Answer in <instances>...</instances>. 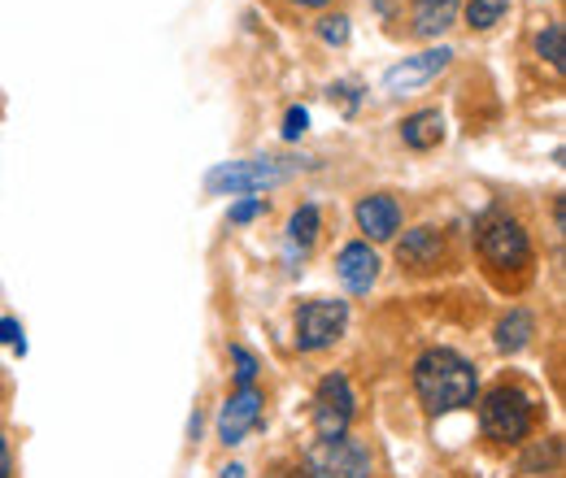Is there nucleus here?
Here are the masks:
<instances>
[{
  "label": "nucleus",
  "mask_w": 566,
  "mask_h": 478,
  "mask_svg": "<svg viewBox=\"0 0 566 478\" xmlns=\"http://www.w3.org/2000/svg\"><path fill=\"white\" fill-rule=\"evenodd\" d=\"M258 417H262V396H258L253 387H240V392L222 405V413H218V439H222V444H240V439L258 426Z\"/></svg>",
  "instance_id": "obj_9"
},
{
  "label": "nucleus",
  "mask_w": 566,
  "mask_h": 478,
  "mask_svg": "<svg viewBox=\"0 0 566 478\" xmlns=\"http://www.w3.org/2000/svg\"><path fill=\"white\" fill-rule=\"evenodd\" d=\"M0 343H13L18 352H27V340L18 336V322L13 318H0Z\"/></svg>",
  "instance_id": "obj_22"
},
{
  "label": "nucleus",
  "mask_w": 566,
  "mask_h": 478,
  "mask_svg": "<svg viewBox=\"0 0 566 478\" xmlns=\"http://www.w3.org/2000/svg\"><path fill=\"white\" fill-rule=\"evenodd\" d=\"M536 49H541V57H545L549 66L563 70V66H566V31H563V22L545 26V35L536 40Z\"/></svg>",
  "instance_id": "obj_16"
},
{
  "label": "nucleus",
  "mask_w": 566,
  "mask_h": 478,
  "mask_svg": "<svg viewBox=\"0 0 566 478\" xmlns=\"http://www.w3.org/2000/svg\"><path fill=\"white\" fill-rule=\"evenodd\" d=\"M336 270H340V283L349 291H366L375 283V274H379V257L370 253V244H349V248H340Z\"/></svg>",
  "instance_id": "obj_12"
},
{
  "label": "nucleus",
  "mask_w": 566,
  "mask_h": 478,
  "mask_svg": "<svg viewBox=\"0 0 566 478\" xmlns=\"http://www.w3.org/2000/svg\"><path fill=\"white\" fill-rule=\"evenodd\" d=\"M532 336V318L523 314V309H514L510 318H501V327H496V343L505 348V352H518L523 343Z\"/></svg>",
  "instance_id": "obj_15"
},
{
  "label": "nucleus",
  "mask_w": 566,
  "mask_h": 478,
  "mask_svg": "<svg viewBox=\"0 0 566 478\" xmlns=\"http://www.w3.org/2000/svg\"><path fill=\"white\" fill-rule=\"evenodd\" d=\"M314 235H318V209L301 205L296 209V217H292V240H296V244H310Z\"/></svg>",
  "instance_id": "obj_18"
},
{
  "label": "nucleus",
  "mask_w": 566,
  "mask_h": 478,
  "mask_svg": "<svg viewBox=\"0 0 566 478\" xmlns=\"http://www.w3.org/2000/svg\"><path fill=\"white\" fill-rule=\"evenodd\" d=\"M354 422V392H349V379L345 374H327L318 383V396H314V426H318V439H336L345 435Z\"/></svg>",
  "instance_id": "obj_7"
},
{
  "label": "nucleus",
  "mask_w": 566,
  "mask_h": 478,
  "mask_svg": "<svg viewBox=\"0 0 566 478\" xmlns=\"http://www.w3.org/2000/svg\"><path fill=\"white\" fill-rule=\"evenodd\" d=\"M357 226L370 235V240H392L397 226H401V209L392 196H366L357 205Z\"/></svg>",
  "instance_id": "obj_11"
},
{
  "label": "nucleus",
  "mask_w": 566,
  "mask_h": 478,
  "mask_svg": "<svg viewBox=\"0 0 566 478\" xmlns=\"http://www.w3.org/2000/svg\"><path fill=\"white\" fill-rule=\"evenodd\" d=\"M397 257H401V266H410V270H436L440 257H444V240H440V231L419 226V231H410V235L401 240Z\"/></svg>",
  "instance_id": "obj_10"
},
{
  "label": "nucleus",
  "mask_w": 566,
  "mask_h": 478,
  "mask_svg": "<svg viewBox=\"0 0 566 478\" xmlns=\"http://www.w3.org/2000/svg\"><path fill=\"white\" fill-rule=\"evenodd\" d=\"M449 49H427V53H419V57H406V62H397V66L384 74V87L388 92H415V87H423V83H431L440 70L449 66Z\"/></svg>",
  "instance_id": "obj_8"
},
{
  "label": "nucleus",
  "mask_w": 566,
  "mask_h": 478,
  "mask_svg": "<svg viewBox=\"0 0 566 478\" xmlns=\"http://www.w3.org/2000/svg\"><path fill=\"white\" fill-rule=\"evenodd\" d=\"M401 139H406L410 148H436V144L444 139V118H440V109H423V114L406 118Z\"/></svg>",
  "instance_id": "obj_13"
},
{
  "label": "nucleus",
  "mask_w": 566,
  "mask_h": 478,
  "mask_svg": "<svg viewBox=\"0 0 566 478\" xmlns=\"http://www.w3.org/2000/svg\"><path fill=\"white\" fill-rule=\"evenodd\" d=\"M0 478H9V448H4V439H0Z\"/></svg>",
  "instance_id": "obj_24"
},
{
  "label": "nucleus",
  "mask_w": 566,
  "mask_h": 478,
  "mask_svg": "<svg viewBox=\"0 0 566 478\" xmlns=\"http://www.w3.org/2000/svg\"><path fill=\"white\" fill-rule=\"evenodd\" d=\"M305 475L310 478H370V448L361 439L336 435L318 439L305 453Z\"/></svg>",
  "instance_id": "obj_2"
},
{
  "label": "nucleus",
  "mask_w": 566,
  "mask_h": 478,
  "mask_svg": "<svg viewBox=\"0 0 566 478\" xmlns=\"http://www.w3.org/2000/svg\"><path fill=\"white\" fill-rule=\"evenodd\" d=\"M280 179L283 170L271 157H253V161H227V166L210 170L206 188L210 192H231V196H249V192H262V188H271Z\"/></svg>",
  "instance_id": "obj_6"
},
{
  "label": "nucleus",
  "mask_w": 566,
  "mask_h": 478,
  "mask_svg": "<svg viewBox=\"0 0 566 478\" xmlns=\"http://www.w3.org/2000/svg\"><path fill=\"white\" fill-rule=\"evenodd\" d=\"M480 422H484V435L496 444H518L527 431H532V401L518 392V387H496L484 396L480 405Z\"/></svg>",
  "instance_id": "obj_3"
},
{
  "label": "nucleus",
  "mask_w": 566,
  "mask_h": 478,
  "mask_svg": "<svg viewBox=\"0 0 566 478\" xmlns=\"http://www.w3.org/2000/svg\"><path fill=\"white\" fill-rule=\"evenodd\" d=\"M240 475H244L240 466H227V470H222V478H240Z\"/></svg>",
  "instance_id": "obj_25"
},
{
  "label": "nucleus",
  "mask_w": 566,
  "mask_h": 478,
  "mask_svg": "<svg viewBox=\"0 0 566 478\" xmlns=\"http://www.w3.org/2000/svg\"><path fill=\"white\" fill-rule=\"evenodd\" d=\"M475 370L471 361H462L458 352L449 348H431L419 357L415 365V392L431 413H449V410H462L475 401Z\"/></svg>",
  "instance_id": "obj_1"
},
{
  "label": "nucleus",
  "mask_w": 566,
  "mask_h": 478,
  "mask_svg": "<svg viewBox=\"0 0 566 478\" xmlns=\"http://www.w3.org/2000/svg\"><path fill=\"white\" fill-rule=\"evenodd\" d=\"M318 35L327 40V44H345L349 40V22L336 13V18H323V26H318Z\"/></svg>",
  "instance_id": "obj_20"
},
{
  "label": "nucleus",
  "mask_w": 566,
  "mask_h": 478,
  "mask_svg": "<svg viewBox=\"0 0 566 478\" xmlns=\"http://www.w3.org/2000/svg\"><path fill=\"white\" fill-rule=\"evenodd\" d=\"M231 361H235V379H240V387H253V374H258L253 352H249V348H231Z\"/></svg>",
  "instance_id": "obj_19"
},
{
  "label": "nucleus",
  "mask_w": 566,
  "mask_h": 478,
  "mask_svg": "<svg viewBox=\"0 0 566 478\" xmlns=\"http://www.w3.org/2000/svg\"><path fill=\"white\" fill-rule=\"evenodd\" d=\"M305 127H310V114H305V109H287V118H283V139H301Z\"/></svg>",
  "instance_id": "obj_21"
},
{
  "label": "nucleus",
  "mask_w": 566,
  "mask_h": 478,
  "mask_svg": "<svg viewBox=\"0 0 566 478\" xmlns=\"http://www.w3.org/2000/svg\"><path fill=\"white\" fill-rule=\"evenodd\" d=\"M345 322H349L345 300H310V305H301L296 309V348L318 352V348L336 343Z\"/></svg>",
  "instance_id": "obj_5"
},
{
  "label": "nucleus",
  "mask_w": 566,
  "mask_h": 478,
  "mask_svg": "<svg viewBox=\"0 0 566 478\" xmlns=\"http://www.w3.org/2000/svg\"><path fill=\"white\" fill-rule=\"evenodd\" d=\"M458 4L462 0H415V31L419 35H440L453 22Z\"/></svg>",
  "instance_id": "obj_14"
},
{
  "label": "nucleus",
  "mask_w": 566,
  "mask_h": 478,
  "mask_svg": "<svg viewBox=\"0 0 566 478\" xmlns=\"http://www.w3.org/2000/svg\"><path fill=\"white\" fill-rule=\"evenodd\" d=\"M510 9V0H471V9H467V22L475 26V31H489L493 22H501V13Z\"/></svg>",
  "instance_id": "obj_17"
},
{
  "label": "nucleus",
  "mask_w": 566,
  "mask_h": 478,
  "mask_svg": "<svg viewBox=\"0 0 566 478\" xmlns=\"http://www.w3.org/2000/svg\"><path fill=\"white\" fill-rule=\"evenodd\" d=\"M480 257H484L489 266H496V270H514V266H523V262L532 257L527 231H523L514 217H505V213L484 217V222H480Z\"/></svg>",
  "instance_id": "obj_4"
},
{
  "label": "nucleus",
  "mask_w": 566,
  "mask_h": 478,
  "mask_svg": "<svg viewBox=\"0 0 566 478\" xmlns=\"http://www.w3.org/2000/svg\"><path fill=\"white\" fill-rule=\"evenodd\" d=\"M262 213V201H253V196H244L240 205L231 209V222H249V217H258Z\"/></svg>",
  "instance_id": "obj_23"
}]
</instances>
